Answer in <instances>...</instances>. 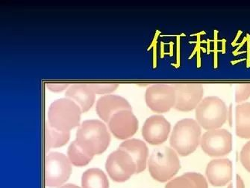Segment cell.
<instances>
[{
  "label": "cell",
  "instance_id": "27",
  "mask_svg": "<svg viewBox=\"0 0 250 188\" xmlns=\"http://www.w3.org/2000/svg\"><path fill=\"white\" fill-rule=\"evenodd\" d=\"M58 188H81L77 185H73V184H67V185H63L62 186L59 187Z\"/></svg>",
  "mask_w": 250,
  "mask_h": 188
},
{
  "label": "cell",
  "instance_id": "28",
  "mask_svg": "<svg viewBox=\"0 0 250 188\" xmlns=\"http://www.w3.org/2000/svg\"><path fill=\"white\" fill-rule=\"evenodd\" d=\"M227 188H232V184H229L227 187Z\"/></svg>",
  "mask_w": 250,
  "mask_h": 188
},
{
  "label": "cell",
  "instance_id": "17",
  "mask_svg": "<svg viewBox=\"0 0 250 188\" xmlns=\"http://www.w3.org/2000/svg\"><path fill=\"white\" fill-rule=\"evenodd\" d=\"M165 188H208L204 176L196 172H186L169 181Z\"/></svg>",
  "mask_w": 250,
  "mask_h": 188
},
{
  "label": "cell",
  "instance_id": "6",
  "mask_svg": "<svg viewBox=\"0 0 250 188\" xmlns=\"http://www.w3.org/2000/svg\"><path fill=\"white\" fill-rule=\"evenodd\" d=\"M71 163L60 152H50L45 161V182L48 187L59 188L71 175Z\"/></svg>",
  "mask_w": 250,
  "mask_h": 188
},
{
  "label": "cell",
  "instance_id": "14",
  "mask_svg": "<svg viewBox=\"0 0 250 188\" xmlns=\"http://www.w3.org/2000/svg\"><path fill=\"white\" fill-rule=\"evenodd\" d=\"M131 110V106L127 100L121 96L105 95L99 99L96 110L100 118L108 123L111 117L121 110Z\"/></svg>",
  "mask_w": 250,
  "mask_h": 188
},
{
  "label": "cell",
  "instance_id": "21",
  "mask_svg": "<svg viewBox=\"0 0 250 188\" xmlns=\"http://www.w3.org/2000/svg\"><path fill=\"white\" fill-rule=\"evenodd\" d=\"M67 156L72 164L79 167L87 166L93 158L79 146L76 141H73L69 146Z\"/></svg>",
  "mask_w": 250,
  "mask_h": 188
},
{
  "label": "cell",
  "instance_id": "22",
  "mask_svg": "<svg viewBox=\"0 0 250 188\" xmlns=\"http://www.w3.org/2000/svg\"><path fill=\"white\" fill-rule=\"evenodd\" d=\"M90 87L94 90L95 94H110L117 90L118 83H90Z\"/></svg>",
  "mask_w": 250,
  "mask_h": 188
},
{
  "label": "cell",
  "instance_id": "1",
  "mask_svg": "<svg viewBox=\"0 0 250 188\" xmlns=\"http://www.w3.org/2000/svg\"><path fill=\"white\" fill-rule=\"evenodd\" d=\"M75 141L85 153L94 158L108 148L111 134L101 121L86 120L78 128Z\"/></svg>",
  "mask_w": 250,
  "mask_h": 188
},
{
  "label": "cell",
  "instance_id": "2",
  "mask_svg": "<svg viewBox=\"0 0 250 188\" xmlns=\"http://www.w3.org/2000/svg\"><path fill=\"white\" fill-rule=\"evenodd\" d=\"M201 127L196 120L186 118L178 121L171 134V148L180 156L191 155L200 145Z\"/></svg>",
  "mask_w": 250,
  "mask_h": 188
},
{
  "label": "cell",
  "instance_id": "4",
  "mask_svg": "<svg viewBox=\"0 0 250 188\" xmlns=\"http://www.w3.org/2000/svg\"><path fill=\"white\" fill-rule=\"evenodd\" d=\"M148 165L151 176L159 182L170 181L181 168L178 154L167 146L156 148L149 158Z\"/></svg>",
  "mask_w": 250,
  "mask_h": 188
},
{
  "label": "cell",
  "instance_id": "16",
  "mask_svg": "<svg viewBox=\"0 0 250 188\" xmlns=\"http://www.w3.org/2000/svg\"><path fill=\"white\" fill-rule=\"evenodd\" d=\"M118 148L128 152L133 158L137 166L136 173H141L146 169L149 148L144 142L139 139H128L123 142Z\"/></svg>",
  "mask_w": 250,
  "mask_h": 188
},
{
  "label": "cell",
  "instance_id": "26",
  "mask_svg": "<svg viewBox=\"0 0 250 188\" xmlns=\"http://www.w3.org/2000/svg\"><path fill=\"white\" fill-rule=\"evenodd\" d=\"M236 180H237V188H245V185H244V181L241 179L240 175H237Z\"/></svg>",
  "mask_w": 250,
  "mask_h": 188
},
{
  "label": "cell",
  "instance_id": "23",
  "mask_svg": "<svg viewBox=\"0 0 250 188\" xmlns=\"http://www.w3.org/2000/svg\"><path fill=\"white\" fill-rule=\"evenodd\" d=\"M250 97V83H241L236 87L235 101L244 102Z\"/></svg>",
  "mask_w": 250,
  "mask_h": 188
},
{
  "label": "cell",
  "instance_id": "24",
  "mask_svg": "<svg viewBox=\"0 0 250 188\" xmlns=\"http://www.w3.org/2000/svg\"><path fill=\"white\" fill-rule=\"evenodd\" d=\"M241 164L247 172H250V141L247 142L240 153Z\"/></svg>",
  "mask_w": 250,
  "mask_h": 188
},
{
  "label": "cell",
  "instance_id": "7",
  "mask_svg": "<svg viewBox=\"0 0 250 188\" xmlns=\"http://www.w3.org/2000/svg\"><path fill=\"white\" fill-rule=\"evenodd\" d=\"M200 146L208 156H226L232 151V135L227 130L220 128L207 131L202 136Z\"/></svg>",
  "mask_w": 250,
  "mask_h": 188
},
{
  "label": "cell",
  "instance_id": "18",
  "mask_svg": "<svg viewBox=\"0 0 250 188\" xmlns=\"http://www.w3.org/2000/svg\"><path fill=\"white\" fill-rule=\"evenodd\" d=\"M236 134L250 139V103L238 104L235 112Z\"/></svg>",
  "mask_w": 250,
  "mask_h": 188
},
{
  "label": "cell",
  "instance_id": "3",
  "mask_svg": "<svg viewBox=\"0 0 250 188\" xmlns=\"http://www.w3.org/2000/svg\"><path fill=\"white\" fill-rule=\"evenodd\" d=\"M82 113L80 107L70 99H59L49 107L47 122L59 131L70 132L80 125Z\"/></svg>",
  "mask_w": 250,
  "mask_h": 188
},
{
  "label": "cell",
  "instance_id": "19",
  "mask_svg": "<svg viewBox=\"0 0 250 188\" xmlns=\"http://www.w3.org/2000/svg\"><path fill=\"white\" fill-rule=\"evenodd\" d=\"M82 188H109L108 178L97 168L87 169L82 176Z\"/></svg>",
  "mask_w": 250,
  "mask_h": 188
},
{
  "label": "cell",
  "instance_id": "20",
  "mask_svg": "<svg viewBox=\"0 0 250 188\" xmlns=\"http://www.w3.org/2000/svg\"><path fill=\"white\" fill-rule=\"evenodd\" d=\"M70 132L61 131L52 128L49 123H46V149L60 148L69 142Z\"/></svg>",
  "mask_w": 250,
  "mask_h": 188
},
{
  "label": "cell",
  "instance_id": "15",
  "mask_svg": "<svg viewBox=\"0 0 250 188\" xmlns=\"http://www.w3.org/2000/svg\"><path fill=\"white\" fill-rule=\"evenodd\" d=\"M66 97L76 103L83 113L88 111L95 101V93L90 84L75 83L70 85L66 91Z\"/></svg>",
  "mask_w": 250,
  "mask_h": 188
},
{
  "label": "cell",
  "instance_id": "8",
  "mask_svg": "<svg viewBox=\"0 0 250 188\" xmlns=\"http://www.w3.org/2000/svg\"><path fill=\"white\" fill-rule=\"evenodd\" d=\"M176 90L173 84L156 83L149 86L145 93V101L148 107L158 114H163L174 108Z\"/></svg>",
  "mask_w": 250,
  "mask_h": 188
},
{
  "label": "cell",
  "instance_id": "10",
  "mask_svg": "<svg viewBox=\"0 0 250 188\" xmlns=\"http://www.w3.org/2000/svg\"><path fill=\"white\" fill-rule=\"evenodd\" d=\"M173 86L176 90V110L192 111L203 101V86L200 83H175Z\"/></svg>",
  "mask_w": 250,
  "mask_h": 188
},
{
  "label": "cell",
  "instance_id": "13",
  "mask_svg": "<svg viewBox=\"0 0 250 188\" xmlns=\"http://www.w3.org/2000/svg\"><path fill=\"white\" fill-rule=\"evenodd\" d=\"M206 175L213 186H225L232 179V162L228 158L212 160L206 166Z\"/></svg>",
  "mask_w": 250,
  "mask_h": 188
},
{
  "label": "cell",
  "instance_id": "9",
  "mask_svg": "<svg viewBox=\"0 0 250 188\" xmlns=\"http://www.w3.org/2000/svg\"><path fill=\"white\" fill-rule=\"evenodd\" d=\"M105 169L110 178L116 182H125L137 172L133 158L128 152L120 148L108 157Z\"/></svg>",
  "mask_w": 250,
  "mask_h": 188
},
{
  "label": "cell",
  "instance_id": "12",
  "mask_svg": "<svg viewBox=\"0 0 250 188\" xmlns=\"http://www.w3.org/2000/svg\"><path fill=\"white\" fill-rule=\"evenodd\" d=\"M108 124L111 134L119 140H128L138 130V118L131 110L117 112L111 117Z\"/></svg>",
  "mask_w": 250,
  "mask_h": 188
},
{
  "label": "cell",
  "instance_id": "5",
  "mask_svg": "<svg viewBox=\"0 0 250 188\" xmlns=\"http://www.w3.org/2000/svg\"><path fill=\"white\" fill-rule=\"evenodd\" d=\"M227 116L225 103L214 96L203 99L196 108V121L206 131L220 129L227 121Z\"/></svg>",
  "mask_w": 250,
  "mask_h": 188
},
{
  "label": "cell",
  "instance_id": "11",
  "mask_svg": "<svg viewBox=\"0 0 250 188\" xmlns=\"http://www.w3.org/2000/svg\"><path fill=\"white\" fill-rule=\"evenodd\" d=\"M170 131V123L163 116L154 115L145 121L141 132L146 142L152 145H159L166 142Z\"/></svg>",
  "mask_w": 250,
  "mask_h": 188
},
{
  "label": "cell",
  "instance_id": "25",
  "mask_svg": "<svg viewBox=\"0 0 250 188\" xmlns=\"http://www.w3.org/2000/svg\"><path fill=\"white\" fill-rule=\"evenodd\" d=\"M70 85L68 83H46V87L50 91L54 93H60L66 89H68Z\"/></svg>",
  "mask_w": 250,
  "mask_h": 188
}]
</instances>
